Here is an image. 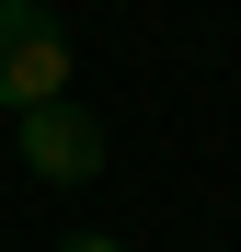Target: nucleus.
<instances>
[{
    "label": "nucleus",
    "mask_w": 241,
    "mask_h": 252,
    "mask_svg": "<svg viewBox=\"0 0 241 252\" xmlns=\"http://www.w3.org/2000/svg\"><path fill=\"white\" fill-rule=\"evenodd\" d=\"M69 92V34L58 12H34V0H0V103H58Z\"/></svg>",
    "instance_id": "1"
},
{
    "label": "nucleus",
    "mask_w": 241,
    "mask_h": 252,
    "mask_svg": "<svg viewBox=\"0 0 241 252\" xmlns=\"http://www.w3.org/2000/svg\"><path fill=\"white\" fill-rule=\"evenodd\" d=\"M12 126H23V172H46V184H92V172H103V126L80 115L69 92H58V103H23Z\"/></svg>",
    "instance_id": "2"
},
{
    "label": "nucleus",
    "mask_w": 241,
    "mask_h": 252,
    "mask_svg": "<svg viewBox=\"0 0 241 252\" xmlns=\"http://www.w3.org/2000/svg\"><path fill=\"white\" fill-rule=\"evenodd\" d=\"M58 252H127V241H58Z\"/></svg>",
    "instance_id": "3"
}]
</instances>
